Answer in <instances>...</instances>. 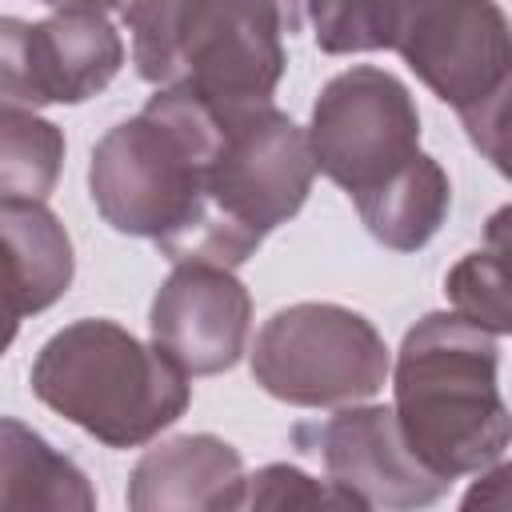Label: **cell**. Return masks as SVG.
<instances>
[{"instance_id": "1", "label": "cell", "mask_w": 512, "mask_h": 512, "mask_svg": "<svg viewBox=\"0 0 512 512\" xmlns=\"http://www.w3.org/2000/svg\"><path fill=\"white\" fill-rule=\"evenodd\" d=\"M312 180L316 160L308 132L288 112L272 100L216 104V128L200 160L196 212L160 252L172 264L208 260L236 268L272 228L304 208Z\"/></svg>"}, {"instance_id": "2", "label": "cell", "mask_w": 512, "mask_h": 512, "mask_svg": "<svg viewBox=\"0 0 512 512\" xmlns=\"http://www.w3.org/2000/svg\"><path fill=\"white\" fill-rule=\"evenodd\" d=\"M496 368V336L460 312H428L408 328L392 372V412L428 472L460 480L504 460L508 408Z\"/></svg>"}, {"instance_id": "3", "label": "cell", "mask_w": 512, "mask_h": 512, "mask_svg": "<svg viewBox=\"0 0 512 512\" xmlns=\"http://www.w3.org/2000/svg\"><path fill=\"white\" fill-rule=\"evenodd\" d=\"M28 380L40 404L108 448L148 444L172 428L192 400L188 376L160 348L96 316L44 340Z\"/></svg>"}, {"instance_id": "4", "label": "cell", "mask_w": 512, "mask_h": 512, "mask_svg": "<svg viewBox=\"0 0 512 512\" xmlns=\"http://www.w3.org/2000/svg\"><path fill=\"white\" fill-rule=\"evenodd\" d=\"M216 128V104L188 88H156L140 116L100 136L88 164L96 212L120 236L168 244L196 212L200 160Z\"/></svg>"}, {"instance_id": "5", "label": "cell", "mask_w": 512, "mask_h": 512, "mask_svg": "<svg viewBox=\"0 0 512 512\" xmlns=\"http://www.w3.org/2000/svg\"><path fill=\"white\" fill-rule=\"evenodd\" d=\"M392 52L432 96L456 108L472 144L504 172L512 92L508 16L496 0H404Z\"/></svg>"}, {"instance_id": "6", "label": "cell", "mask_w": 512, "mask_h": 512, "mask_svg": "<svg viewBox=\"0 0 512 512\" xmlns=\"http://www.w3.org/2000/svg\"><path fill=\"white\" fill-rule=\"evenodd\" d=\"M388 368V344L376 324L328 300H304L272 312L252 344L256 384L296 408L372 400L384 388Z\"/></svg>"}, {"instance_id": "7", "label": "cell", "mask_w": 512, "mask_h": 512, "mask_svg": "<svg viewBox=\"0 0 512 512\" xmlns=\"http://www.w3.org/2000/svg\"><path fill=\"white\" fill-rule=\"evenodd\" d=\"M308 148L316 172H324L348 196H360L420 152L416 100L392 72L356 64L320 88Z\"/></svg>"}, {"instance_id": "8", "label": "cell", "mask_w": 512, "mask_h": 512, "mask_svg": "<svg viewBox=\"0 0 512 512\" xmlns=\"http://www.w3.org/2000/svg\"><path fill=\"white\" fill-rule=\"evenodd\" d=\"M300 24V0H192L172 88L216 104L272 100L284 76V36L300 32Z\"/></svg>"}, {"instance_id": "9", "label": "cell", "mask_w": 512, "mask_h": 512, "mask_svg": "<svg viewBox=\"0 0 512 512\" xmlns=\"http://www.w3.org/2000/svg\"><path fill=\"white\" fill-rule=\"evenodd\" d=\"M292 440L300 452L320 456L328 484L340 488L352 508H424L452 488V480L412 456L396 412L380 404L340 408L324 424H296Z\"/></svg>"}, {"instance_id": "10", "label": "cell", "mask_w": 512, "mask_h": 512, "mask_svg": "<svg viewBox=\"0 0 512 512\" xmlns=\"http://www.w3.org/2000/svg\"><path fill=\"white\" fill-rule=\"evenodd\" d=\"M252 296L224 264L180 260L152 296L148 332L184 376L228 372L248 344Z\"/></svg>"}, {"instance_id": "11", "label": "cell", "mask_w": 512, "mask_h": 512, "mask_svg": "<svg viewBox=\"0 0 512 512\" xmlns=\"http://www.w3.org/2000/svg\"><path fill=\"white\" fill-rule=\"evenodd\" d=\"M244 460L208 432L172 436L148 448L128 480L132 512H228L244 508Z\"/></svg>"}, {"instance_id": "12", "label": "cell", "mask_w": 512, "mask_h": 512, "mask_svg": "<svg viewBox=\"0 0 512 512\" xmlns=\"http://www.w3.org/2000/svg\"><path fill=\"white\" fill-rule=\"evenodd\" d=\"M124 64V40L108 12L56 8L32 24V88L36 104H80L104 92Z\"/></svg>"}, {"instance_id": "13", "label": "cell", "mask_w": 512, "mask_h": 512, "mask_svg": "<svg viewBox=\"0 0 512 512\" xmlns=\"http://www.w3.org/2000/svg\"><path fill=\"white\" fill-rule=\"evenodd\" d=\"M352 204L364 228L372 232V240H380L392 252H416L444 224L448 204H452V184H448V172L432 156L416 152L388 180L352 196Z\"/></svg>"}, {"instance_id": "14", "label": "cell", "mask_w": 512, "mask_h": 512, "mask_svg": "<svg viewBox=\"0 0 512 512\" xmlns=\"http://www.w3.org/2000/svg\"><path fill=\"white\" fill-rule=\"evenodd\" d=\"M4 508L92 512L96 492L76 460L56 452L28 424L0 416V512Z\"/></svg>"}, {"instance_id": "15", "label": "cell", "mask_w": 512, "mask_h": 512, "mask_svg": "<svg viewBox=\"0 0 512 512\" xmlns=\"http://www.w3.org/2000/svg\"><path fill=\"white\" fill-rule=\"evenodd\" d=\"M64 168V132L32 108H0V200H48Z\"/></svg>"}, {"instance_id": "16", "label": "cell", "mask_w": 512, "mask_h": 512, "mask_svg": "<svg viewBox=\"0 0 512 512\" xmlns=\"http://www.w3.org/2000/svg\"><path fill=\"white\" fill-rule=\"evenodd\" d=\"M508 244H504V212L492 220V248L468 252L448 276H444V292L452 300V308L488 328L492 336H504L512 328V304H508Z\"/></svg>"}, {"instance_id": "17", "label": "cell", "mask_w": 512, "mask_h": 512, "mask_svg": "<svg viewBox=\"0 0 512 512\" xmlns=\"http://www.w3.org/2000/svg\"><path fill=\"white\" fill-rule=\"evenodd\" d=\"M304 16H312L320 52H380L396 44L404 0H304Z\"/></svg>"}, {"instance_id": "18", "label": "cell", "mask_w": 512, "mask_h": 512, "mask_svg": "<svg viewBox=\"0 0 512 512\" xmlns=\"http://www.w3.org/2000/svg\"><path fill=\"white\" fill-rule=\"evenodd\" d=\"M192 0H124V24L132 32V64L140 80L156 88L176 84V48Z\"/></svg>"}, {"instance_id": "19", "label": "cell", "mask_w": 512, "mask_h": 512, "mask_svg": "<svg viewBox=\"0 0 512 512\" xmlns=\"http://www.w3.org/2000/svg\"><path fill=\"white\" fill-rule=\"evenodd\" d=\"M244 508H352V500L332 488L328 480H312L300 468L268 464L248 476L244 484Z\"/></svg>"}, {"instance_id": "20", "label": "cell", "mask_w": 512, "mask_h": 512, "mask_svg": "<svg viewBox=\"0 0 512 512\" xmlns=\"http://www.w3.org/2000/svg\"><path fill=\"white\" fill-rule=\"evenodd\" d=\"M0 108H40L32 88V24L0 16Z\"/></svg>"}, {"instance_id": "21", "label": "cell", "mask_w": 512, "mask_h": 512, "mask_svg": "<svg viewBox=\"0 0 512 512\" xmlns=\"http://www.w3.org/2000/svg\"><path fill=\"white\" fill-rule=\"evenodd\" d=\"M24 316H32L28 284H24V272H20V264H16V252H12L8 236L0 232V356H4L8 344L16 340Z\"/></svg>"}, {"instance_id": "22", "label": "cell", "mask_w": 512, "mask_h": 512, "mask_svg": "<svg viewBox=\"0 0 512 512\" xmlns=\"http://www.w3.org/2000/svg\"><path fill=\"white\" fill-rule=\"evenodd\" d=\"M40 4H52V8H96V12H112V8H120L124 0H40Z\"/></svg>"}, {"instance_id": "23", "label": "cell", "mask_w": 512, "mask_h": 512, "mask_svg": "<svg viewBox=\"0 0 512 512\" xmlns=\"http://www.w3.org/2000/svg\"><path fill=\"white\" fill-rule=\"evenodd\" d=\"M300 4H304V0H300Z\"/></svg>"}]
</instances>
